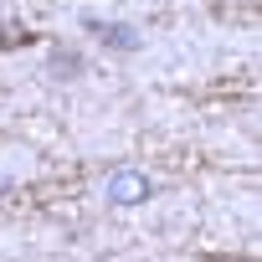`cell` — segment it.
<instances>
[{
    "instance_id": "obj_1",
    "label": "cell",
    "mask_w": 262,
    "mask_h": 262,
    "mask_svg": "<svg viewBox=\"0 0 262 262\" xmlns=\"http://www.w3.org/2000/svg\"><path fill=\"white\" fill-rule=\"evenodd\" d=\"M149 175H139V170H113L108 175V201L113 206H139V201H149Z\"/></svg>"
},
{
    "instance_id": "obj_2",
    "label": "cell",
    "mask_w": 262,
    "mask_h": 262,
    "mask_svg": "<svg viewBox=\"0 0 262 262\" xmlns=\"http://www.w3.org/2000/svg\"><path fill=\"white\" fill-rule=\"evenodd\" d=\"M0 47H21V31L16 26H0Z\"/></svg>"
}]
</instances>
